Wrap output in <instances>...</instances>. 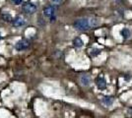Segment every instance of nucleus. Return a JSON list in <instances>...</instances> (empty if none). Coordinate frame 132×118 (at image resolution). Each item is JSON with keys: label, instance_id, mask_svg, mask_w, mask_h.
Here are the masks:
<instances>
[{"label": "nucleus", "instance_id": "9", "mask_svg": "<svg viewBox=\"0 0 132 118\" xmlns=\"http://www.w3.org/2000/svg\"><path fill=\"white\" fill-rule=\"evenodd\" d=\"M120 34H121V37L123 38V39H128L131 37V33H130L129 29H127V28L122 29L120 31Z\"/></svg>", "mask_w": 132, "mask_h": 118}, {"label": "nucleus", "instance_id": "6", "mask_svg": "<svg viewBox=\"0 0 132 118\" xmlns=\"http://www.w3.org/2000/svg\"><path fill=\"white\" fill-rule=\"evenodd\" d=\"M80 83L84 87H88L91 84V76L88 74H83L80 77Z\"/></svg>", "mask_w": 132, "mask_h": 118}, {"label": "nucleus", "instance_id": "16", "mask_svg": "<svg viewBox=\"0 0 132 118\" xmlns=\"http://www.w3.org/2000/svg\"><path fill=\"white\" fill-rule=\"evenodd\" d=\"M116 1H119V0H116Z\"/></svg>", "mask_w": 132, "mask_h": 118}, {"label": "nucleus", "instance_id": "7", "mask_svg": "<svg viewBox=\"0 0 132 118\" xmlns=\"http://www.w3.org/2000/svg\"><path fill=\"white\" fill-rule=\"evenodd\" d=\"M12 25H13L14 27H17V28L22 27V26L25 25V20H24L21 16H18V17H16L12 21Z\"/></svg>", "mask_w": 132, "mask_h": 118}, {"label": "nucleus", "instance_id": "14", "mask_svg": "<svg viewBox=\"0 0 132 118\" xmlns=\"http://www.w3.org/2000/svg\"><path fill=\"white\" fill-rule=\"evenodd\" d=\"M11 2H13L15 5H19L23 2V0H11Z\"/></svg>", "mask_w": 132, "mask_h": 118}, {"label": "nucleus", "instance_id": "8", "mask_svg": "<svg viewBox=\"0 0 132 118\" xmlns=\"http://www.w3.org/2000/svg\"><path fill=\"white\" fill-rule=\"evenodd\" d=\"M113 101H114V98H113V96H105L102 98V102H103L105 105H106V106L111 105V104L113 103Z\"/></svg>", "mask_w": 132, "mask_h": 118}, {"label": "nucleus", "instance_id": "5", "mask_svg": "<svg viewBox=\"0 0 132 118\" xmlns=\"http://www.w3.org/2000/svg\"><path fill=\"white\" fill-rule=\"evenodd\" d=\"M96 86L98 87L100 90H105L106 89V81L104 77L99 76L96 78Z\"/></svg>", "mask_w": 132, "mask_h": 118}, {"label": "nucleus", "instance_id": "12", "mask_svg": "<svg viewBox=\"0 0 132 118\" xmlns=\"http://www.w3.org/2000/svg\"><path fill=\"white\" fill-rule=\"evenodd\" d=\"M1 18L3 19V21H5V22H12L13 21V18L10 14H7V13H4V14H2L1 15Z\"/></svg>", "mask_w": 132, "mask_h": 118}, {"label": "nucleus", "instance_id": "15", "mask_svg": "<svg viewBox=\"0 0 132 118\" xmlns=\"http://www.w3.org/2000/svg\"><path fill=\"white\" fill-rule=\"evenodd\" d=\"M52 2H54V3H56V4H60L61 2H62V0H51Z\"/></svg>", "mask_w": 132, "mask_h": 118}, {"label": "nucleus", "instance_id": "10", "mask_svg": "<svg viewBox=\"0 0 132 118\" xmlns=\"http://www.w3.org/2000/svg\"><path fill=\"white\" fill-rule=\"evenodd\" d=\"M89 23H90V26L91 28H95V27H98L101 24V20L98 18H91L89 19Z\"/></svg>", "mask_w": 132, "mask_h": 118}, {"label": "nucleus", "instance_id": "2", "mask_svg": "<svg viewBox=\"0 0 132 118\" xmlns=\"http://www.w3.org/2000/svg\"><path fill=\"white\" fill-rule=\"evenodd\" d=\"M55 12H56V10H55L54 6H52V5L46 6V7L44 9V15L46 18H48V19H50V22H54L55 19H56Z\"/></svg>", "mask_w": 132, "mask_h": 118}, {"label": "nucleus", "instance_id": "13", "mask_svg": "<svg viewBox=\"0 0 132 118\" xmlns=\"http://www.w3.org/2000/svg\"><path fill=\"white\" fill-rule=\"evenodd\" d=\"M100 53H101V49H98V48H92L91 51H90V54H91L92 57L98 56Z\"/></svg>", "mask_w": 132, "mask_h": 118}, {"label": "nucleus", "instance_id": "3", "mask_svg": "<svg viewBox=\"0 0 132 118\" xmlns=\"http://www.w3.org/2000/svg\"><path fill=\"white\" fill-rule=\"evenodd\" d=\"M37 9H38L37 5H35L34 3H30V2H28L26 4H23V6H22L23 12H24L25 14H28V15H32L34 13H36V12H37Z\"/></svg>", "mask_w": 132, "mask_h": 118}, {"label": "nucleus", "instance_id": "1", "mask_svg": "<svg viewBox=\"0 0 132 118\" xmlns=\"http://www.w3.org/2000/svg\"><path fill=\"white\" fill-rule=\"evenodd\" d=\"M74 28L80 32H87L91 28L88 19H79L74 23Z\"/></svg>", "mask_w": 132, "mask_h": 118}, {"label": "nucleus", "instance_id": "11", "mask_svg": "<svg viewBox=\"0 0 132 118\" xmlns=\"http://www.w3.org/2000/svg\"><path fill=\"white\" fill-rule=\"evenodd\" d=\"M73 45L76 48H80V47H82L83 45H84V42H83V40L80 38H75V39H73Z\"/></svg>", "mask_w": 132, "mask_h": 118}, {"label": "nucleus", "instance_id": "4", "mask_svg": "<svg viewBox=\"0 0 132 118\" xmlns=\"http://www.w3.org/2000/svg\"><path fill=\"white\" fill-rule=\"evenodd\" d=\"M29 46H30L29 40H27V39H22V40L18 41L16 44H15V48H16V50H18V51H22V50H25V49L29 48Z\"/></svg>", "mask_w": 132, "mask_h": 118}]
</instances>
